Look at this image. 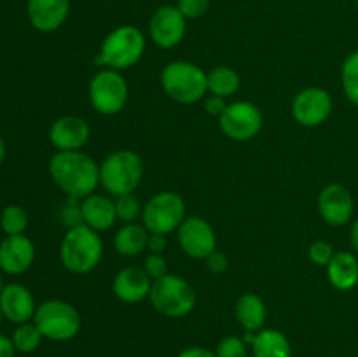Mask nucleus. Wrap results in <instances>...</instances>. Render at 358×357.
Instances as JSON below:
<instances>
[{"label": "nucleus", "instance_id": "nucleus-17", "mask_svg": "<svg viewBox=\"0 0 358 357\" xmlns=\"http://www.w3.org/2000/svg\"><path fill=\"white\" fill-rule=\"evenodd\" d=\"M37 304L34 294L23 284H7L0 293V312L13 324H24L34 318Z\"/></svg>", "mask_w": 358, "mask_h": 357}, {"label": "nucleus", "instance_id": "nucleus-3", "mask_svg": "<svg viewBox=\"0 0 358 357\" xmlns=\"http://www.w3.org/2000/svg\"><path fill=\"white\" fill-rule=\"evenodd\" d=\"M145 52V37L133 24H121L103 38L98 55V65L112 70H126L135 66Z\"/></svg>", "mask_w": 358, "mask_h": 357}, {"label": "nucleus", "instance_id": "nucleus-29", "mask_svg": "<svg viewBox=\"0 0 358 357\" xmlns=\"http://www.w3.org/2000/svg\"><path fill=\"white\" fill-rule=\"evenodd\" d=\"M114 203H115V214H117V219H121L124 224L135 223V220L138 219L140 214L143 212L138 198H136L133 192L117 196Z\"/></svg>", "mask_w": 358, "mask_h": 357}, {"label": "nucleus", "instance_id": "nucleus-25", "mask_svg": "<svg viewBox=\"0 0 358 357\" xmlns=\"http://www.w3.org/2000/svg\"><path fill=\"white\" fill-rule=\"evenodd\" d=\"M206 77H208V91L215 97H233L240 90V76L231 66H215L206 74Z\"/></svg>", "mask_w": 358, "mask_h": 357}, {"label": "nucleus", "instance_id": "nucleus-16", "mask_svg": "<svg viewBox=\"0 0 358 357\" xmlns=\"http://www.w3.org/2000/svg\"><path fill=\"white\" fill-rule=\"evenodd\" d=\"M35 259L34 241L24 234H10L0 241V270L7 275H21Z\"/></svg>", "mask_w": 358, "mask_h": 357}, {"label": "nucleus", "instance_id": "nucleus-15", "mask_svg": "<svg viewBox=\"0 0 358 357\" xmlns=\"http://www.w3.org/2000/svg\"><path fill=\"white\" fill-rule=\"evenodd\" d=\"M91 128L79 115H63L49 128V142L58 150H79L87 144Z\"/></svg>", "mask_w": 358, "mask_h": 357}, {"label": "nucleus", "instance_id": "nucleus-35", "mask_svg": "<svg viewBox=\"0 0 358 357\" xmlns=\"http://www.w3.org/2000/svg\"><path fill=\"white\" fill-rule=\"evenodd\" d=\"M206 266H208V270L212 273H224L227 270V266H229V262H227V258L226 254H222V252L215 251L212 252V254L206 258Z\"/></svg>", "mask_w": 358, "mask_h": 357}, {"label": "nucleus", "instance_id": "nucleus-14", "mask_svg": "<svg viewBox=\"0 0 358 357\" xmlns=\"http://www.w3.org/2000/svg\"><path fill=\"white\" fill-rule=\"evenodd\" d=\"M355 202L350 189L343 184H329L318 196V212L331 226H345L352 220Z\"/></svg>", "mask_w": 358, "mask_h": 357}, {"label": "nucleus", "instance_id": "nucleus-32", "mask_svg": "<svg viewBox=\"0 0 358 357\" xmlns=\"http://www.w3.org/2000/svg\"><path fill=\"white\" fill-rule=\"evenodd\" d=\"M177 7L185 20H198L210 9V0H178Z\"/></svg>", "mask_w": 358, "mask_h": 357}, {"label": "nucleus", "instance_id": "nucleus-8", "mask_svg": "<svg viewBox=\"0 0 358 357\" xmlns=\"http://www.w3.org/2000/svg\"><path fill=\"white\" fill-rule=\"evenodd\" d=\"M185 219V202L173 191L154 195L143 206L142 220L149 233L168 234L177 231Z\"/></svg>", "mask_w": 358, "mask_h": 357}, {"label": "nucleus", "instance_id": "nucleus-9", "mask_svg": "<svg viewBox=\"0 0 358 357\" xmlns=\"http://www.w3.org/2000/svg\"><path fill=\"white\" fill-rule=\"evenodd\" d=\"M128 83L119 70L103 69L90 83V102L101 115L119 114L128 102Z\"/></svg>", "mask_w": 358, "mask_h": 357}, {"label": "nucleus", "instance_id": "nucleus-26", "mask_svg": "<svg viewBox=\"0 0 358 357\" xmlns=\"http://www.w3.org/2000/svg\"><path fill=\"white\" fill-rule=\"evenodd\" d=\"M42 338L44 336H42V332L38 331V328L34 322H24V324H17L10 340H13L16 352L31 354L41 346Z\"/></svg>", "mask_w": 358, "mask_h": 357}, {"label": "nucleus", "instance_id": "nucleus-13", "mask_svg": "<svg viewBox=\"0 0 358 357\" xmlns=\"http://www.w3.org/2000/svg\"><path fill=\"white\" fill-rule=\"evenodd\" d=\"M177 233L182 251L191 258L206 259L217 251L215 231L203 217H185Z\"/></svg>", "mask_w": 358, "mask_h": 357}, {"label": "nucleus", "instance_id": "nucleus-28", "mask_svg": "<svg viewBox=\"0 0 358 357\" xmlns=\"http://www.w3.org/2000/svg\"><path fill=\"white\" fill-rule=\"evenodd\" d=\"M28 226L27 210L20 205H7L0 214V227L7 237L23 234Z\"/></svg>", "mask_w": 358, "mask_h": 357}, {"label": "nucleus", "instance_id": "nucleus-4", "mask_svg": "<svg viewBox=\"0 0 358 357\" xmlns=\"http://www.w3.org/2000/svg\"><path fill=\"white\" fill-rule=\"evenodd\" d=\"M163 91L178 104L191 105L203 100L208 91V77L191 62H171L161 72Z\"/></svg>", "mask_w": 358, "mask_h": 357}, {"label": "nucleus", "instance_id": "nucleus-23", "mask_svg": "<svg viewBox=\"0 0 358 357\" xmlns=\"http://www.w3.org/2000/svg\"><path fill=\"white\" fill-rule=\"evenodd\" d=\"M254 357H292L289 338L278 329H261L250 345Z\"/></svg>", "mask_w": 358, "mask_h": 357}, {"label": "nucleus", "instance_id": "nucleus-39", "mask_svg": "<svg viewBox=\"0 0 358 357\" xmlns=\"http://www.w3.org/2000/svg\"><path fill=\"white\" fill-rule=\"evenodd\" d=\"M16 349H14L13 340L7 338L6 335H0V357H14Z\"/></svg>", "mask_w": 358, "mask_h": 357}, {"label": "nucleus", "instance_id": "nucleus-31", "mask_svg": "<svg viewBox=\"0 0 358 357\" xmlns=\"http://www.w3.org/2000/svg\"><path fill=\"white\" fill-rule=\"evenodd\" d=\"M334 247L325 240H317L310 245V259L318 266H325L327 268V265L334 258Z\"/></svg>", "mask_w": 358, "mask_h": 357}, {"label": "nucleus", "instance_id": "nucleus-22", "mask_svg": "<svg viewBox=\"0 0 358 357\" xmlns=\"http://www.w3.org/2000/svg\"><path fill=\"white\" fill-rule=\"evenodd\" d=\"M236 318L241 324L245 331L259 332L264 329L266 317H268V310H266L264 300L257 294H243L236 303Z\"/></svg>", "mask_w": 358, "mask_h": 357}, {"label": "nucleus", "instance_id": "nucleus-40", "mask_svg": "<svg viewBox=\"0 0 358 357\" xmlns=\"http://www.w3.org/2000/svg\"><path fill=\"white\" fill-rule=\"evenodd\" d=\"M350 240H352V247L355 248V252L358 254V219L353 220L352 231H350Z\"/></svg>", "mask_w": 358, "mask_h": 357}, {"label": "nucleus", "instance_id": "nucleus-34", "mask_svg": "<svg viewBox=\"0 0 358 357\" xmlns=\"http://www.w3.org/2000/svg\"><path fill=\"white\" fill-rule=\"evenodd\" d=\"M62 220L69 227L79 226L83 223V212H80V205H77L76 198H69V202L63 205L62 209Z\"/></svg>", "mask_w": 358, "mask_h": 357}, {"label": "nucleus", "instance_id": "nucleus-2", "mask_svg": "<svg viewBox=\"0 0 358 357\" xmlns=\"http://www.w3.org/2000/svg\"><path fill=\"white\" fill-rule=\"evenodd\" d=\"M103 254V244L98 231L86 224L69 227L59 247L62 265L76 275L93 272Z\"/></svg>", "mask_w": 358, "mask_h": 357}, {"label": "nucleus", "instance_id": "nucleus-43", "mask_svg": "<svg viewBox=\"0 0 358 357\" xmlns=\"http://www.w3.org/2000/svg\"><path fill=\"white\" fill-rule=\"evenodd\" d=\"M2 321H3V315H2V312H0V326H2Z\"/></svg>", "mask_w": 358, "mask_h": 357}, {"label": "nucleus", "instance_id": "nucleus-24", "mask_svg": "<svg viewBox=\"0 0 358 357\" xmlns=\"http://www.w3.org/2000/svg\"><path fill=\"white\" fill-rule=\"evenodd\" d=\"M149 231L145 226L136 223H128L121 227V230L115 233L114 238V247L115 251L121 255H131L140 254L143 248L147 247V241H149Z\"/></svg>", "mask_w": 358, "mask_h": 357}, {"label": "nucleus", "instance_id": "nucleus-30", "mask_svg": "<svg viewBox=\"0 0 358 357\" xmlns=\"http://www.w3.org/2000/svg\"><path fill=\"white\" fill-rule=\"evenodd\" d=\"M215 357H248V345L240 336H226L217 345Z\"/></svg>", "mask_w": 358, "mask_h": 357}, {"label": "nucleus", "instance_id": "nucleus-38", "mask_svg": "<svg viewBox=\"0 0 358 357\" xmlns=\"http://www.w3.org/2000/svg\"><path fill=\"white\" fill-rule=\"evenodd\" d=\"M177 357H215V352L205 349V346H189L184 349Z\"/></svg>", "mask_w": 358, "mask_h": 357}, {"label": "nucleus", "instance_id": "nucleus-11", "mask_svg": "<svg viewBox=\"0 0 358 357\" xmlns=\"http://www.w3.org/2000/svg\"><path fill=\"white\" fill-rule=\"evenodd\" d=\"M332 97L324 88H306L292 100V115L301 126H320L332 114Z\"/></svg>", "mask_w": 358, "mask_h": 357}, {"label": "nucleus", "instance_id": "nucleus-33", "mask_svg": "<svg viewBox=\"0 0 358 357\" xmlns=\"http://www.w3.org/2000/svg\"><path fill=\"white\" fill-rule=\"evenodd\" d=\"M143 270H145L147 275L152 280L161 279L168 273V265L166 259L161 254H150L145 258V262H143Z\"/></svg>", "mask_w": 358, "mask_h": 357}, {"label": "nucleus", "instance_id": "nucleus-20", "mask_svg": "<svg viewBox=\"0 0 358 357\" xmlns=\"http://www.w3.org/2000/svg\"><path fill=\"white\" fill-rule=\"evenodd\" d=\"M83 223L94 231H105L114 226L117 214L115 203L105 195H90L80 202Z\"/></svg>", "mask_w": 358, "mask_h": 357}, {"label": "nucleus", "instance_id": "nucleus-7", "mask_svg": "<svg viewBox=\"0 0 358 357\" xmlns=\"http://www.w3.org/2000/svg\"><path fill=\"white\" fill-rule=\"evenodd\" d=\"M34 324L44 338L52 342H69L79 335L83 321L73 304L62 300H48L35 310Z\"/></svg>", "mask_w": 358, "mask_h": 357}, {"label": "nucleus", "instance_id": "nucleus-36", "mask_svg": "<svg viewBox=\"0 0 358 357\" xmlns=\"http://www.w3.org/2000/svg\"><path fill=\"white\" fill-rule=\"evenodd\" d=\"M226 107H227V104L226 102H224V98L222 97H215V94H212V97L208 98V100L205 102V108H206V112H208V114H212V115H222V112L226 111Z\"/></svg>", "mask_w": 358, "mask_h": 357}, {"label": "nucleus", "instance_id": "nucleus-12", "mask_svg": "<svg viewBox=\"0 0 358 357\" xmlns=\"http://www.w3.org/2000/svg\"><path fill=\"white\" fill-rule=\"evenodd\" d=\"M185 30H187V20L177 6L157 7L156 13L150 18V38L161 49H171L180 44Z\"/></svg>", "mask_w": 358, "mask_h": 357}, {"label": "nucleus", "instance_id": "nucleus-18", "mask_svg": "<svg viewBox=\"0 0 358 357\" xmlns=\"http://www.w3.org/2000/svg\"><path fill=\"white\" fill-rule=\"evenodd\" d=\"M27 14L35 30L51 34L69 18L70 0H28Z\"/></svg>", "mask_w": 358, "mask_h": 357}, {"label": "nucleus", "instance_id": "nucleus-1", "mask_svg": "<svg viewBox=\"0 0 358 357\" xmlns=\"http://www.w3.org/2000/svg\"><path fill=\"white\" fill-rule=\"evenodd\" d=\"M49 175L69 198L76 200L93 195L100 184V167L80 150H58L49 160Z\"/></svg>", "mask_w": 358, "mask_h": 357}, {"label": "nucleus", "instance_id": "nucleus-5", "mask_svg": "<svg viewBox=\"0 0 358 357\" xmlns=\"http://www.w3.org/2000/svg\"><path fill=\"white\" fill-rule=\"evenodd\" d=\"M142 177L143 161L135 150H115L100 164V184L115 198L135 191Z\"/></svg>", "mask_w": 358, "mask_h": 357}, {"label": "nucleus", "instance_id": "nucleus-19", "mask_svg": "<svg viewBox=\"0 0 358 357\" xmlns=\"http://www.w3.org/2000/svg\"><path fill=\"white\" fill-rule=\"evenodd\" d=\"M152 282L145 270L138 268V266H126L121 272L115 275L114 284V293L122 303L135 304L140 301L145 300L152 289Z\"/></svg>", "mask_w": 358, "mask_h": 357}, {"label": "nucleus", "instance_id": "nucleus-10", "mask_svg": "<svg viewBox=\"0 0 358 357\" xmlns=\"http://www.w3.org/2000/svg\"><path fill=\"white\" fill-rule=\"evenodd\" d=\"M219 126L224 135L236 142L254 139L262 128V112L250 102H234L226 107L219 118Z\"/></svg>", "mask_w": 358, "mask_h": 357}, {"label": "nucleus", "instance_id": "nucleus-42", "mask_svg": "<svg viewBox=\"0 0 358 357\" xmlns=\"http://www.w3.org/2000/svg\"><path fill=\"white\" fill-rule=\"evenodd\" d=\"M3 289V280H2V275H0V293H2Z\"/></svg>", "mask_w": 358, "mask_h": 357}, {"label": "nucleus", "instance_id": "nucleus-44", "mask_svg": "<svg viewBox=\"0 0 358 357\" xmlns=\"http://www.w3.org/2000/svg\"><path fill=\"white\" fill-rule=\"evenodd\" d=\"M355 4H357V9H358V0H355Z\"/></svg>", "mask_w": 358, "mask_h": 357}, {"label": "nucleus", "instance_id": "nucleus-27", "mask_svg": "<svg viewBox=\"0 0 358 357\" xmlns=\"http://www.w3.org/2000/svg\"><path fill=\"white\" fill-rule=\"evenodd\" d=\"M341 84L346 98L353 105H358V49L350 52L345 62H343Z\"/></svg>", "mask_w": 358, "mask_h": 357}, {"label": "nucleus", "instance_id": "nucleus-41", "mask_svg": "<svg viewBox=\"0 0 358 357\" xmlns=\"http://www.w3.org/2000/svg\"><path fill=\"white\" fill-rule=\"evenodd\" d=\"M6 153H7L6 142H3V139H2V136H0V167H2L3 160H6Z\"/></svg>", "mask_w": 358, "mask_h": 357}, {"label": "nucleus", "instance_id": "nucleus-6", "mask_svg": "<svg viewBox=\"0 0 358 357\" xmlns=\"http://www.w3.org/2000/svg\"><path fill=\"white\" fill-rule=\"evenodd\" d=\"M149 298L152 307L168 318L185 317L196 307V293L192 286L173 273H166L154 280Z\"/></svg>", "mask_w": 358, "mask_h": 357}, {"label": "nucleus", "instance_id": "nucleus-21", "mask_svg": "<svg viewBox=\"0 0 358 357\" xmlns=\"http://www.w3.org/2000/svg\"><path fill=\"white\" fill-rule=\"evenodd\" d=\"M329 282L338 290H352L358 284V259L352 252H336L327 265Z\"/></svg>", "mask_w": 358, "mask_h": 357}, {"label": "nucleus", "instance_id": "nucleus-37", "mask_svg": "<svg viewBox=\"0 0 358 357\" xmlns=\"http://www.w3.org/2000/svg\"><path fill=\"white\" fill-rule=\"evenodd\" d=\"M147 248L150 251V254H161L166 248V234L150 233L149 241H147Z\"/></svg>", "mask_w": 358, "mask_h": 357}]
</instances>
